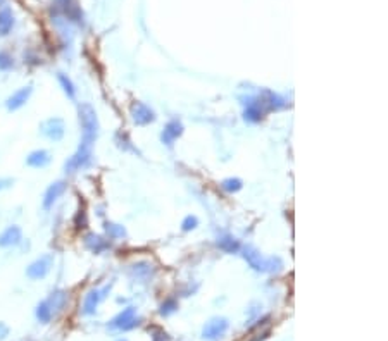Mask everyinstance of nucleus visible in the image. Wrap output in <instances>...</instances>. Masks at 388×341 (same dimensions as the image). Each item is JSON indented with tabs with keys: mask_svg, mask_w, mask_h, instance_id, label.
Here are the masks:
<instances>
[{
	"mask_svg": "<svg viewBox=\"0 0 388 341\" xmlns=\"http://www.w3.org/2000/svg\"><path fill=\"white\" fill-rule=\"evenodd\" d=\"M92 155H93V145L92 143H85V141H79V147L68 161L64 162V170L66 174H75L78 170L85 169L86 166L92 162Z\"/></svg>",
	"mask_w": 388,
	"mask_h": 341,
	"instance_id": "f03ea898",
	"label": "nucleus"
},
{
	"mask_svg": "<svg viewBox=\"0 0 388 341\" xmlns=\"http://www.w3.org/2000/svg\"><path fill=\"white\" fill-rule=\"evenodd\" d=\"M243 103H245L243 119H245L247 123H259V121L262 119V116H264V112H262V107H261V100L249 97V99H247V102H243Z\"/></svg>",
	"mask_w": 388,
	"mask_h": 341,
	"instance_id": "f8f14e48",
	"label": "nucleus"
},
{
	"mask_svg": "<svg viewBox=\"0 0 388 341\" xmlns=\"http://www.w3.org/2000/svg\"><path fill=\"white\" fill-rule=\"evenodd\" d=\"M104 298L102 291L99 290H90L88 293L85 295V300H83V314L85 315H92L95 314L97 310V305H99V302Z\"/></svg>",
	"mask_w": 388,
	"mask_h": 341,
	"instance_id": "dca6fc26",
	"label": "nucleus"
},
{
	"mask_svg": "<svg viewBox=\"0 0 388 341\" xmlns=\"http://www.w3.org/2000/svg\"><path fill=\"white\" fill-rule=\"evenodd\" d=\"M52 266H54V255L52 253H45V255L38 257L35 262H31L26 269V276L33 281L43 279L48 273H50Z\"/></svg>",
	"mask_w": 388,
	"mask_h": 341,
	"instance_id": "7ed1b4c3",
	"label": "nucleus"
},
{
	"mask_svg": "<svg viewBox=\"0 0 388 341\" xmlns=\"http://www.w3.org/2000/svg\"><path fill=\"white\" fill-rule=\"evenodd\" d=\"M2 3H3V0H0V5H2Z\"/></svg>",
	"mask_w": 388,
	"mask_h": 341,
	"instance_id": "7c9ffc66",
	"label": "nucleus"
},
{
	"mask_svg": "<svg viewBox=\"0 0 388 341\" xmlns=\"http://www.w3.org/2000/svg\"><path fill=\"white\" fill-rule=\"evenodd\" d=\"M262 97H264V99H259V100H261L262 103H266V105H268L271 110H279V109H285V107H286L285 99H283V97H279L278 93L269 92V90H264V92H262Z\"/></svg>",
	"mask_w": 388,
	"mask_h": 341,
	"instance_id": "6ab92c4d",
	"label": "nucleus"
},
{
	"mask_svg": "<svg viewBox=\"0 0 388 341\" xmlns=\"http://www.w3.org/2000/svg\"><path fill=\"white\" fill-rule=\"evenodd\" d=\"M129 114H131V119L136 126H149V124H152L155 121V112L147 103L138 102V100L131 103Z\"/></svg>",
	"mask_w": 388,
	"mask_h": 341,
	"instance_id": "39448f33",
	"label": "nucleus"
},
{
	"mask_svg": "<svg viewBox=\"0 0 388 341\" xmlns=\"http://www.w3.org/2000/svg\"><path fill=\"white\" fill-rule=\"evenodd\" d=\"M135 326V308L133 307H128L124 308L123 312H121L117 317L113 319V322H111V328L114 329H129Z\"/></svg>",
	"mask_w": 388,
	"mask_h": 341,
	"instance_id": "2eb2a0df",
	"label": "nucleus"
},
{
	"mask_svg": "<svg viewBox=\"0 0 388 341\" xmlns=\"http://www.w3.org/2000/svg\"><path fill=\"white\" fill-rule=\"evenodd\" d=\"M14 28V12L10 7L3 5L0 9V36H7Z\"/></svg>",
	"mask_w": 388,
	"mask_h": 341,
	"instance_id": "f3484780",
	"label": "nucleus"
},
{
	"mask_svg": "<svg viewBox=\"0 0 388 341\" xmlns=\"http://www.w3.org/2000/svg\"><path fill=\"white\" fill-rule=\"evenodd\" d=\"M14 68V59L10 54L0 50V71H10Z\"/></svg>",
	"mask_w": 388,
	"mask_h": 341,
	"instance_id": "a878e982",
	"label": "nucleus"
},
{
	"mask_svg": "<svg viewBox=\"0 0 388 341\" xmlns=\"http://www.w3.org/2000/svg\"><path fill=\"white\" fill-rule=\"evenodd\" d=\"M104 229H106L107 235H109L111 238H124V236H126V229L119 224H114V222H106V224H104Z\"/></svg>",
	"mask_w": 388,
	"mask_h": 341,
	"instance_id": "b1692460",
	"label": "nucleus"
},
{
	"mask_svg": "<svg viewBox=\"0 0 388 341\" xmlns=\"http://www.w3.org/2000/svg\"><path fill=\"white\" fill-rule=\"evenodd\" d=\"M198 226V217L197 215H187L181 222V229L183 231H194L195 228Z\"/></svg>",
	"mask_w": 388,
	"mask_h": 341,
	"instance_id": "bb28decb",
	"label": "nucleus"
},
{
	"mask_svg": "<svg viewBox=\"0 0 388 341\" xmlns=\"http://www.w3.org/2000/svg\"><path fill=\"white\" fill-rule=\"evenodd\" d=\"M78 119L81 126V141L85 143H95L99 135V117L90 103H79L78 105Z\"/></svg>",
	"mask_w": 388,
	"mask_h": 341,
	"instance_id": "f257e3e1",
	"label": "nucleus"
},
{
	"mask_svg": "<svg viewBox=\"0 0 388 341\" xmlns=\"http://www.w3.org/2000/svg\"><path fill=\"white\" fill-rule=\"evenodd\" d=\"M7 335H9V328H7L3 322H0V340H3Z\"/></svg>",
	"mask_w": 388,
	"mask_h": 341,
	"instance_id": "c756f323",
	"label": "nucleus"
},
{
	"mask_svg": "<svg viewBox=\"0 0 388 341\" xmlns=\"http://www.w3.org/2000/svg\"><path fill=\"white\" fill-rule=\"evenodd\" d=\"M124 341H126V340H124Z\"/></svg>",
	"mask_w": 388,
	"mask_h": 341,
	"instance_id": "2f4dec72",
	"label": "nucleus"
},
{
	"mask_svg": "<svg viewBox=\"0 0 388 341\" xmlns=\"http://www.w3.org/2000/svg\"><path fill=\"white\" fill-rule=\"evenodd\" d=\"M23 241V229L17 224L7 226L2 233H0V248H10V246H17Z\"/></svg>",
	"mask_w": 388,
	"mask_h": 341,
	"instance_id": "1a4fd4ad",
	"label": "nucleus"
},
{
	"mask_svg": "<svg viewBox=\"0 0 388 341\" xmlns=\"http://www.w3.org/2000/svg\"><path fill=\"white\" fill-rule=\"evenodd\" d=\"M216 245H218L219 250H223V252H226V253H236V252H240V248H242L240 241L233 235L219 236L218 241H216Z\"/></svg>",
	"mask_w": 388,
	"mask_h": 341,
	"instance_id": "a211bd4d",
	"label": "nucleus"
},
{
	"mask_svg": "<svg viewBox=\"0 0 388 341\" xmlns=\"http://www.w3.org/2000/svg\"><path fill=\"white\" fill-rule=\"evenodd\" d=\"M52 315H54V312H52L48 302L47 300L40 302V304H38V307H37V319H38V321L43 322V324H47V322H50Z\"/></svg>",
	"mask_w": 388,
	"mask_h": 341,
	"instance_id": "4be33fe9",
	"label": "nucleus"
},
{
	"mask_svg": "<svg viewBox=\"0 0 388 341\" xmlns=\"http://www.w3.org/2000/svg\"><path fill=\"white\" fill-rule=\"evenodd\" d=\"M50 161H52L50 152L40 148V150H33L30 155H28L26 166H30V168H33V169H43L50 164Z\"/></svg>",
	"mask_w": 388,
	"mask_h": 341,
	"instance_id": "4468645a",
	"label": "nucleus"
},
{
	"mask_svg": "<svg viewBox=\"0 0 388 341\" xmlns=\"http://www.w3.org/2000/svg\"><path fill=\"white\" fill-rule=\"evenodd\" d=\"M57 81H59V85H61L62 92L68 95V99L75 100L76 99V88H75V83L71 81V78H69L68 74H64V72H57Z\"/></svg>",
	"mask_w": 388,
	"mask_h": 341,
	"instance_id": "aec40b11",
	"label": "nucleus"
},
{
	"mask_svg": "<svg viewBox=\"0 0 388 341\" xmlns=\"http://www.w3.org/2000/svg\"><path fill=\"white\" fill-rule=\"evenodd\" d=\"M226 329H228V321H226V319H223V317L221 319H212V321H209L207 324H205L204 338L216 341L225 335Z\"/></svg>",
	"mask_w": 388,
	"mask_h": 341,
	"instance_id": "9b49d317",
	"label": "nucleus"
},
{
	"mask_svg": "<svg viewBox=\"0 0 388 341\" xmlns=\"http://www.w3.org/2000/svg\"><path fill=\"white\" fill-rule=\"evenodd\" d=\"M47 302H48V305H50L52 312L62 310V307H64L66 302H68V293H66V291H62V290H57V291H54V293L50 295V298H48Z\"/></svg>",
	"mask_w": 388,
	"mask_h": 341,
	"instance_id": "412c9836",
	"label": "nucleus"
},
{
	"mask_svg": "<svg viewBox=\"0 0 388 341\" xmlns=\"http://www.w3.org/2000/svg\"><path fill=\"white\" fill-rule=\"evenodd\" d=\"M242 252H243V259L247 260V264H249V266L252 267L254 271L266 273V264H268V259H264V257H262V253L259 252L257 248L247 245V246H243Z\"/></svg>",
	"mask_w": 388,
	"mask_h": 341,
	"instance_id": "9d476101",
	"label": "nucleus"
},
{
	"mask_svg": "<svg viewBox=\"0 0 388 341\" xmlns=\"http://www.w3.org/2000/svg\"><path fill=\"white\" fill-rule=\"evenodd\" d=\"M283 269V260L279 257H268L266 273H279Z\"/></svg>",
	"mask_w": 388,
	"mask_h": 341,
	"instance_id": "393cba45",
	"label": "nucleus"
},
{
	"mask_svg": "<svg viewBox=\"0 0 388 341\" xmlns=\"http://www.w3.org/2000/svg\"><path fill=\"white\" fill-rule=\"evenodd\" d=\"M221 188L226 193H236L243 188V181L240 177H228V179L221 181Z\"/></svg>",
	"mask_w": 388,
	"mask_h": 341,
	"instance_id": "5701e85b",
	"label": "nucleus"
},
{
	"mask_svg": "<svg viewBox=\"0 0 388 341\" xmlns=\"http://www.w3.org/2000/svg\"><path fill=\"white\" fill-rule=\"evenodd\" d=\"M83 243H85V246L90 250L92 253H102L106 252V250H109L111 243L107 241V239H104L102 236L95 235V233H88V235H85V238H83Z\"/></svg>",
	"mask_w": 388,
	"mask_h": 341,
	"instance_id": "ddd939ff",
	"label": "nucleus"
},
{
	"mask_svg": "<svg viewBox=\"0 0 388 341\" xmlns=\"http://www.w3.org/2000/svg\"><path fill=\"white\" fill-rule=\"evenodd\" d=\"M31 93H33V86H31V85L23 86V88L16 90V92H14L12 95H10L9 99L5 100L7 110H9V112H14V110H19L21 107H24L28 100H30Z\"/></svg>",
	"mask_w": 388,
	"mask_h": 341,
	"instance_id": "423d86ee",
	"label": "nucleus"
},
{
	"mask_svg": "<svg viewBox=\"0 0 388 341\" xmlns=\"http://www.w3.org/2000/svg\"><path fill=\"white\" fill-rule=\"evenodd\" d=\"M40 133L43 135L47 140L50 141H61L66 135V126L64 121L61 117H50V119H45L40 124Z\"/></svg>",
	"mask_w": 388,
	"mask_h": 341,
	"instance_id": "20e7f679",
	"label": "nucleus"
},
{
	"mask_svg": "<svg viewBox=\"0 0 388 341\" xmlns=\"http://www.w3.org/2000/svg\"><path fill=\"white\" fill-rule=\"evenodd\" d=\"M12 184H14V179H10V177H0V191L7 190V188H10Z\"/></svg>",
	"mask_w": 388,
	"mask_h": 341,
	"instance_id": "c85d7f7f",
	"label": "nucleus"
},
{
	"mask_svg": "<svg viewBox=\"0 0 388 341\" xmlns=\"http://www.w3.org/2000/svg\"><path fill=\"white\" fill-rule=\"evenodd\" d=\"M66 188H68V184H66L64 181H54V183L48 184V188L43 193V204H41L45 210H50V208L54 207L55 202L64 195Z\"/></svg>",
	"mask_w": 388,
	"mask_h": 341,
	"instance_id": "6e6552de",
	"label": "nucleus"
},
{
	"mask_svg": "<svg viewBox=\"0 0 388 341\" xmlns=\"http://www.w3.org/2000/svg\"><path fill=\"white\" fill-rule=\"evenodd\" d=\"M176 307H178V305L174 304V300H167L166 304H162V308H160V314H162V315H169L171 312L176 310Z\"/></svg>",
	"mask_w": 388,
	"mask_h": 341,
	"instance_id": "cd10ccee",
	"label": "nucleus"
},
{
	"mask_svg": "<svg viewBox=\"0 0 388 341\" xmlns=\"http://www.w3.org/2000/svg\"><path fill=\"white\" fill-rule=\"evenodd\" d=\"M183 131H185V128H183V124H181L180 119L167 121V124L164 126L162 133H160V141H162L164 145H167V147H173V143L181 136V135H183Z\"/></svg>",
	"mask_w": 388,
	"mask_h": 341,
	"instance_id": "0eeeda50",
	"label": "nucleus"
}]
</instances>
